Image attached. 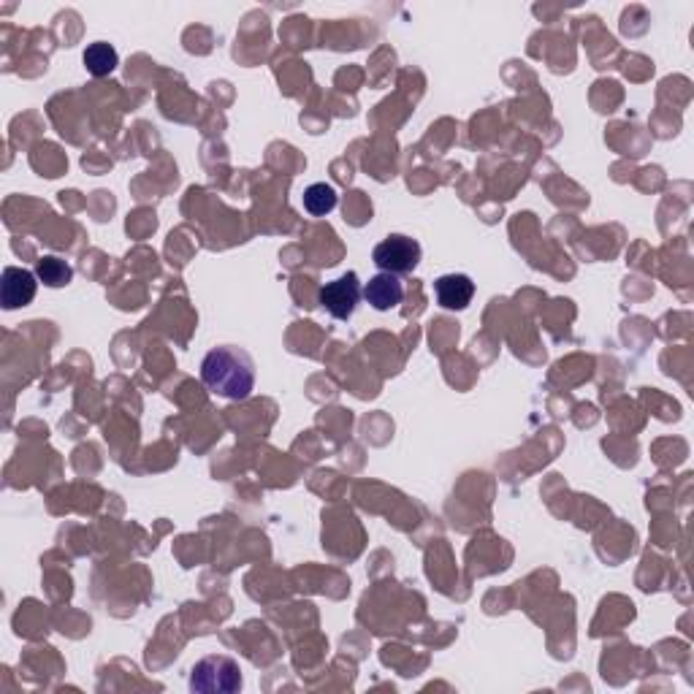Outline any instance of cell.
Wrapping results in <instances>:
<instances>
[{"label":"cell","instance_id":"obj_1","mask_svg":"<svg viewBox=\"0 0 694 694\" xmlns=\"http://www.w3.org/2000/svg\"><path fill=\"white\" fill-rule=\"evenodd\" d=\"M201 380L212 394L231 399V402H244L253 394L255 385L253 358L239 347H215L201 361Z\"/></svg>","mask_w":694,"mask_h":694},{"label":"cell","instance_id":"obj_2","mask_svg":"<svg viewBox=\"0 0 694 694\" xmlns=\"http://www.w3.org/2000/svg\"><path fill=\"white\" fill-rule=\"evenodd\" d=\"M190 689L204 694H234L242 689V670L231 657L201 659L190 673Z\"/></svg>","mask_w":694,"mask_h":694},{"label":"cell","instance_id":"obj_3","mask_svg":"<svg viewBox=\"0 0 694 694\" xmlns=\"http://www.w3.org/2000/svg\"><path fill=\"white\" fill-rule=\"evenodd\" d=\"M372 261L377 263L380 272L388 274H407L413 272L418 261H421V244L410 239V236L391 234L388 239L377 244L375 253H372Z\"/></svg>","mask_w":694,"mask_h":694},{"label":"cell","instance_id":"obj_4","mask_svg":"<svg viewBox=\"0 0 694 694\" xmlns=\"http://www.w3.org/2000/svg\"><path fill=\"white\" fill-rule=\"evenodd\" d=\"M364 296L361 291V282H358L356 272H347L345 277H339L334 282H326L320 288L318 299L323 310H329L337 320H347L358 307V299Z\"/></svg>","mask_w":694,"mask_h":694},{"label":"cell","instance_id":"obj_5","mask_svg":"<svg viewBox=\"0 0 694 694\" xmlns=\"http://www.w3.org/2000/svg\"><path fill=\"white\" fill-rule=\"evenodd\" d=\"M36 291V274L28 272V269H19V266H6V269H3L0 296H3V307H6V310H17V307L30 304V301L36 299Z\"/></svg>","mask_w":694,"mask_h":694},{"label":"cell","instance_id":"obj_6","mask_svg":"<svg viewBox=\"0 0 694 694\" xmlns=\"http://www.w3.org/2000/svg\"><path fill=\"white\" fill-rule=\"evenodd\" d=\"M434 293H437L442 310H467L469 301L475 296V282L469 280L467 274H445L434 282Z\"/></svg>","mask_w":694,"mask_h":694},{"label":"cell","instance_id":"obj_7","mask_svg":"<svg viewBox=\"0 0 694 694\" xmlns=\"http://www.w3.org/2000/svg\"><path fill=\"white\" fill-rule=\"evenodd\" d=\"M364 299L380 312H388L399 307L404 299V285L396 274L380 272L364 285Z\"/></svg>","mask_w":694,"mask_h":694},{"label":"cell","instance_id":"obj_8","mask_svg":"<svg viewBox=\"0 0 694 694\" xmlns=\"http://www.w3.org/2000/svg\"><path fill=\"white\" fill-rule=\"evenodd\" d=\"M36 277L38 282H44L49 288H63V285H68V282L74 280V269H71V263L63 261V258L47 255V258H41V261L36 263Z\"/></svg>","mask_w":694,"mask_h":694},{"label":"cell","instance_id":"obj_9","mask_svg":"<svg viewBox=\"0 0 694 694\" xmlns=\"http://www.w3.org/2000/svg\"><path fill=\"white\" fill-rule=\"evenodd\" d=\"M117 63H120L117 49L106 41H95L85 49V66L93 76H109L117 68Z\"/></svg>","mask_w":694,"mask_h":694},{"label":"cell","instance_id":"obj_10","mask_svg":"<svg viewBox=\"0 0 694 694\" xmlns=\"http://www.w3.org/2000/svg\"><path fill=\"white\" fill-rule=\"evenodd\" d=\"M304 207L315 217L329 215L331 209L337 207V190L326 185V182H315L304 190Z\"/></svg>","mask_w":694,"mask_h":694}]
</instances>
